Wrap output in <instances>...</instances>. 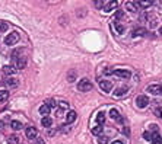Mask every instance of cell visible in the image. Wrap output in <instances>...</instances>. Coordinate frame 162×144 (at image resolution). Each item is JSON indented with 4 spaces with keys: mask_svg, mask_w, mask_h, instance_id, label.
<instances>
[{
    "mask_svg": "<svg viewBox=\"0 0 162 144\" xmlns=\"http://www.w3.org/2000/svg\"><path fill=\"white\" fill-rule=\"evenodd\" d=\"M131 35H133L134 38H136V37H148V31L143 29V28H136Z\"/></svg>",
    "mask_w": 162,
    "mask_h": 144,
    "instance_id": "30bf717a",
    "label": "cell"
},
{
    "mask_svg": "<svg viewBox=\"0 0 162 144\" xmlns=\"http://www.w3.org/2000/svg\"><path fill=\"white\" fill-rule=\"evenodd\" d=\"M123 10H117V13H115V19H121L123 18Z\"/></svg>",
    "mask_w": 162,
    "mask_h": 144,
    "instance_id": "836d02e7",
    "label": "cell"
},
{
    "mask_svg": "<svg viewBox=\"0 0 162 144\" xmlns=\"http://www.w3.org/2000/svg\"><path fill=\"white\" fill-rule=\"evenodd\" d=\"M112 74H115L117 77H121V79H129L130 76H131V73L129 70H126V68H118V70H114V73Z\"/></svg>",
    "mask_w": 162,
    "mask_h": 144,
    "instance_id": "5b68a950",
    "label": "cell"
},
{
    "mask_svg": "<svg viewBox=\"0 0 162 144\" xmlns=\"http://www.w3.org/2000/svg\"><path fill=\"white\" fill-rule=\"evenodd\" d=\"M161 2H162V0H161Z\"/></svg>",
    "mask_w": 162,
    "mask_h": 144,
    "instance_id": "f6af8a7d",
    "label": "cell"
},
{
    "mask_svg": "<svg viewBox=\"0 0 162 144\" xmlns=\"http://www.w3.org/2000/svg\"><path fill=\"white\" fill-rule=\"evenodd\" d=\"M9 98V92L7 90H0V102H5Z\"/></svg>",
    "mask_w": 162,
    "mask_h": 144,
    "instance_id": "44dd1931",
    "label": "cell"
},
{
    "mask_svg": "<svg viewBox=\"0 0 162 144\" xmlns=\"http://www.w3.org/2000/svg\"><path fill=\"white\" fill-rule=\"evenodd\" d=\"M95 6L98 9H102L104 7V2H102V0H95Z\"/></svg>",
    "mask_w": 162,
    "mask_h": 144,
    "instance_id": "4dcf8cb0",
    "label": "cell"
},
{
    "mask_svg": "<svg viewBox=\"0 0 162 144\" xmlns=\"http://www.w3.org/2000/svg\"><path fill=\"white\" fill-rule=\"evenodd\" d=\"M25 134H27V137H28V138H35V137H37V128H34V127H28V128H27V131H25Z\"/></svg>",
    "mask_w": 162,
    "mask_h": 144,
    "instance_id": "4fadbf2b",
    "label": "cell"
},
{
    "mask_svg": "<svg viewBox=\"0 0 162 144\" xmlns=\"http://www.w3.org/2000/svg\"><path fill=\"white\" fill-rule=\"evenodd\" d=\"M15 71H16V68H15L13 66H5V67H3V73H5V74H7V76L13 74Z\"/></svg>",
    "mask_w": 162,
    "mask_h": 144,
    "instance_id": "2e32d148",
    "label": "cell"
},
{
    "mask_svg": "<svg viewBox=\"0 0 162 144\" xmlns=\"http://www.w3.org/2000/svg\"><path fill=\"white\" fill-rule=\"evenodd\" d=\"M39 114L41 115H48L50 114V106L47 103H44L42 106H39Z\"/></svg>",
    "mask_w": 162,
    "mask_h": 144,
    "instance_id": "d6986e66",
    "label": "cell"
},
{
    "mask_svg": "<svg viewBox=\"0 0 162 144\" xmlns=\"http://www.w3.org/2000/svg\"><path fill=\"white\" fill-rule=\"evenodd\" d=\"M45 103H47L50 108H56V106H57V103H56V101H54V99H48Z\"/></svg>",
    "mask_w": 162,
    "mask_h": 144,
    "instance_id": "f1b7e54d",
    "label": "cell"
},
{
    "mask_svg": "<svg viewBox=\"0 0 162 144\" xmlns=\"http://www.w3.org/2000/svg\"><path fill=\"white\" fill-rule=\"evenodd\" d=\"M5 85L7 86V87H18V85H19V82L16 80V79H13V77H7L6 80H5Z\"/></svg>",
    "mask_w": 162,
    "mask_h": 144,
    "instance_id": "8fae6325",
    "label": "cell"
},
{
    "mask_svg": "<svg viewBox=\"0 0 162 144\" xmlns=\"http://www.w3.org/2000/svg\"><path fill=\"white\" fill-rule=\"evenodd\" d=\"M112 73H114V70H110V68L105 70V74H112Z\"/></svg>",
    "mask_w": 162,
    "mask_h": 144,
    "instance_id": "8d00e7d4",
    "label": "cell"
},
{
    "mask_svg": "<svg viewBox=\"0 0 162 144\" xmlns=\"http://www.w3.org/2000/svg\"><path fill=\"white\" fill-rule=\"evenodd\" d=\"M152 141H153V143H156V144H159V143L162 141V138H161V135H159L158 133H153V135H152Z\"/></svg>",
    "mask_w": 162,
    "mask_h": 144,
    "instance_id": "484cf974",
    "label": "cell"
},
{
    "mask_svg": "<svg viewBox=\"0 0 162 144\" xmlns=\"http://www.w3.org/2000/svg\"><path fill=\"white\" fill-rule=\"evenodd\" d=\"M98 141H99V144H108V138H107V137H104V135H102V137H99V140H98Z\"/></svg>",
    "mask_w": 162,
    "mask_h": 144,
    "instance_id": "d6a6232c",
    "label": "cell"
},
{
    "mask_svg": "<svg viewBox=\"0 0 162 144\" xmlns=\"http://www.w3.org/2000/svg\"><path fill=\"white\" fill-rule=\"evenodd\" d=\"M146 90L150 92L152 95H161L162 93V85H149Z\"/></svg>",
    "mask_w": 162,
    "mask_h": 144,
    "instance_id": "52a82bcc",
    "label": "cell"
},
{
    "mask_svg": "<svg viewBox=\"0 0 162 144\" xmlns=\"http://www.w3.org/2000/svg\"><path fill=\"white\" fill-rule=\"evenodd\" d=\"M97 122L101 124V125L105 122V114H104V112H99V114L97 115Z\"/></svg>",
    "mask_w": 162,
    "mask_h": 144,
    "instance_id": "7402d4cb",
    "label": "cell"
},
{
    "mask_svg": "<svg viewBox=\"0 0 162 144\" xmlns=\"http://www.w3.org/2000/svg\"><path fill=\"white\" fill-rule=\"evenodd\" d=\"M7 144H20V140H19V137H16V135H10V137L7 138Z\"/></svg>",
    "mask_w": 162,
    "mask_h": 144,
    "instance_id": "ffe728a7",
    "label": "cell"
},
{
    "mask_svg": "<svg viewBox=\"0 0 162 144\" xmlns=\"http://www.w3.org/2000/svg\"><path fill=\"white\" fill-rule=\"evenodd\" d=\"M153 114H155L158 118H162V109H161V108H155V109H153Z\"/></svg>",
    "mask_w": 162,
    "mask_h": 144,
    "instance_id": "f546056e",
    "label": "cell"
},
{
    "mask_svg": "<svg viewBox=\"0 0 162 144\" xmlns=\"http://www.w3.org/2000/svg\"><path fill=\"white\" fill-rule=\"evenodd\" d=\"M117 6H118V2H117V0H111V2H108L102 9H104L105 13H110V12H112L114 9H117Z\"/></svg>",
    "mask_w": 162,
    "mask_h": 144,
    "instance_id": "8992f818",
    "label": "cell"
},
{
    "mask_svg": "<svg viewBox=\"0 0 162 144\" xmlns=\"http://www.w3.org/2000/svg\"><path fill=\"white\" fill-rule=\"evenodd\" d=\"M18 41H19V34L18 32H12V34H9L5 38V44L6 45H15Z\"/></svg>",
    "mask_w": 162,
    "mask_h": 144,
    "instance_id": "277c9868",
    "label": "cell"
},
{
    "mask_svg": "<svg viewBox=\"0 0 162 144\" xmlns=\"http://www.w3.org/2000/svg\"><path fill=\"white\" fill-rule=\"evenodd\" d=\"M123 133H124L126 135H129V134H130V130H129V128H124V130H123Z\"/></svg>",
    "mask_w": 162,
    "mask_h": 144,
    "instance_id": "f35d334b",
    "label": "cell"
},
{
    "mask_svg": "<svg viewBox=\"0 0 162 144\" xmlns=\"http://www.w3.org/2000/svg\"><path fill=\"white\" fill-rule=\"evenodd\" d=\"M112 144H123V143H121V141H114Z\"/></svg>",
    "mask_w": 162,
    "mask_h": 144,
    "instance_id": "60d3db41",
    "label": "cell"
},
{
    "mask_svg": "<svg viewBox=\"0 0 162 144\" xmlns=\"http://www.w3.org/2000/svg\"><path fill=\"white\" fill-rule=\"evenodd\" d=\"M76 118H78V114H76L75 111H69L67 115H66V121H67V124H70V122L75 121Z\"/></svg>",
    "mask_w": 162,
    "mask_h": 144,
    "instance_id": "7c38bea8",
    "label": "cell"
},
{
    "mask_svg": "<svg viewBox=\"0 0 162 144\" xmlns=\"http://www.w3.org/2000/svg\"><path fill=\"white\" fill-rule=\"evenodd\" d=\"M9 29V25L6 22H0V32H6Z\"/></svg>",
    "mask_w": 162,
    "mask_h": 144,
    "instance_id": "4316f807",
    "label": "cell"
},
{
    "mask_svg": "<svg viewBox=\"0 0 162 144\" xmlns=\"http://www.w3.org/2000/svg\"><path fill=\"white\" fill-rule=\"evenodd\" d=\"M124 7H126V10H129V12H131V13L137 12V7H136V5H134V3H130V2H127V3L124 5Z\"/></svg>",
    "mask_w": 162,
    "mask_h": 144,
    "instance_id": "ac0fdd59",
    "label": "cell"
},
{
    "mask_svg": "<svg viewBox=\"0 0 162 144\" xmlns=\"http://www.w3.org/2000/svg\"><path fill=\"white\" fill-rule=\"evenodd\" d=\"M75 77H76V71H70V74H67L69 82H75Z\"/></svg>",
    "mask_w": 162,
    "mask_h": 144,
    "instance_id": "83f0119b",
    "label": "cell"
},
{
    "mask_svg": "<svg viewBox=\"0 0 162 144\" xmlns=\"http://www.w3.org/2000/svg\"><path fill=\"white\" fill-rule=\"evenodd\" d=\"M148 103H149V98H148L146 95H140V96H137V98H136L137 108H146Z\"/></svg>",
    "mask_w": 162,
    "mask_h": 144,
    "instance_id": "3957f363",
    "label": "cell"
},
{
    "mask_svg": "<svg viewBox=\"0 0 162 144\" xmlns=\"http://www.w3.org/2000/svg\"><path fill=\"white\" fill-rule=\"evenodd\" d=\"M99 87H101L102 92H110L112 89V83L108 82V80H101L99 82Z\"/></svg>",
    "mask_w": 162,
    "mask_h": 144,
    "instance_id": "ba28073f",
    "label": "cell"
},
{
    "mask_svg": "<svg viewBox=\"0 0 162 144\" xmlns=\"http://www.w3.org/2000/svg\"><path fill=\"white\" fill-rule=\"evenodd\" d=\"M2 130H3V122H0V133H2Z\"/></svg>",
    "mask_w": 162,
    "mask_h": 144,
    "instance_id": "ab89813d",
    "label": "cell"
},
{
    "mask_svg": "<svg viewBox=\"0 0 162 144\" xmlns=\"http://www.w3.org/2000/svg\"><path fill=\"white\" fill-rule=\"evenodd\" d=\"M159 34H162V26H161V28H159Z\"/></svg>",
    "mask_w": 162,
    "mask_h": 144,
    "instance_id": "b9f144b4",
    "label": "cell"
},
{
    "mask_svg": "<svg viewBox=\"0 0 162 144\" xmlns=\"http://www.w3.org/2000/svg\"><path fill=\"white\" fill-rule=\"evenodd\" d=\"M134 5L139 6V7H142V9H148L152 5V0H136Z\"/></svg>",
    "mask_w": 162,
    "mask_h": 144,
    "instance_id": "9c48e42d",
    "label": "cell"
},
{
    "mask_svg": "<svg viewBox=\"0 0 162 144\" xmlns=\"http://www.w3.org/2000/svg\"><path fill=\"white\" fill-rule=\"evenodd\" d=\"M102 130H104V127H101V124H98V127L92 128V134H95V135H99V134L102 133Z\"/></svg>",
    "mask_w": 162,
    "mask_h": 144,
    "instance_id": "603a6c76",
    "label": "cell"
},
{
    "mask_svg": "<svg viewBox=\"0 0 162 144\" xmlns=\"http://www.w3.org/2000/svg\"><path fill=\"white\" fill-rule=\"evenodd\" d=\"M41 124H42L45 128H48V127H51V124H53V119H51L50 116H44L42 121H41Z\"/></svg>",
    "mask_w": 162,
    "mask_h": 144,
    "instance_id": "e0dca14e",
    "label": "cell"
},
{
    "mask_svg": "<svg viewBox=\"0 0 162 144\" xmlns=\"http://www.w3.org/2000/svg\"><path fill=\"white\" fill-rule=\"evenodd\" d=\"M13 67L16 68V70H22V68H25L27 67V58L25 57H16V58H13Z\"/></svg>",
    "mask_w": 162,
    "mask_h": 144,
    "instance_id": "6da1fadb",
    "label": "cell"
},
{
    "mask_svg": "<svg viewBox=\"0 0 162 144\" xmlns=\"http://www.w3.org/2000/svg\"><path fill=\"white\" fill-rule=\"evenodd\" d=\"M143 138H145V140H148V141H150V140H152V134L146 131V133H143Z\"/></svg>",
    "mask_w": 162,
    "mask_h": 144,
    "instance_id": "1f68e13d",
    "label": "cell"
},
{
    "mask_svg": "<svg viewBox=\"0 0 162 144\" xmlns=\"http://www.w3.org/2000/svg\"><path fill=\"white\" fill-rule=\"evenodd\" d=\"M152 144H156V143H153V141H152Z\"/></svg>",
    "mask_w": 162,
    "mask_h": 144,
    "instance_id": "7bdbcfd3",
    "label": "cell"
},
{
    "mask_svg": "<svg viewBox=\"0 0 162 144\" xmlns=\"http://www.w3.org/2000/svg\"><path fill=\"white\" fill-rule=\"evenodd\" d=\"M115 31H117L118 34H123L124 32V26L121 25V23H118L117 20H115Z\"/></svg>",
    "mask_w": 162,
    "mask_h": 144,
    "instance_id": "cb8c5ba5",
    "label": "cell"
},
{
    "mask_svg": "<svg viewBox=\"0 0 162 144\" xmlns=\"http://www.w3.org/2000/svg\"><path fill=\"white\" fill-rule=\"evenodd\" d=\"M59 105H60V108H61V109H67V108H69V105H67V102H60Z\"/></svg>",
    "mask_w": 162,
    "mask_h": 144,
    "instance_id": "e575fe53",
    "label": "cell"
},
{
    "mask_svg": "<svg viewBox=\"0 0 162 144\" xmlns=\"http://www.w3.org/2000/svg\"><path fill=\"white\" fill-rule=\"evenodd\" d=\"M110 115H111V118H112V119H115V121L121 122V116H120V114H118V111H117V109H111V111H110Z\"/></svg>",
    "mask_w": 162,
    "mask_h": 144,
    "instance_id": "9a60e30c",
    "label": "cell"
},
{
    "mask_svg": "<svg viewBox=\"0 0 162 144\" xmlns=\"http://www.w3.org/2000/svg\"><path fill=\"white\" fill-rule=\"evenodd\" d=\"M37 144H45V141H44L42 138H38V140H37Z\"/></svg>",
    "mask_w": 162,
    "mask_h": 144,
    "instance_id": "74e56055",
    "label": "cell"
},
{
    "mask_svg": "<svg viewBox=\"0 0 162 144\" xmlns=\"http://www.w3.org/2000/svg\"><path fill=\"white\" fill-rule=\"evenodd\" d=\"M159 144H162V141H161V143H159Z\"/></svg>",
    "mask_w": 162,
    "mask_h": 144,
    "instance_id": "ee69618b",
    "label": "cell"
},
{
    "mask_svg": "<svg viewBox=\"0 0 162 144\" xmlns=\"http://www.w3.org/2000/svg\"><path fill=\"white\" fill-rule=\"evenodd\" d=\"M129 92V89L127 87H120V89H117L114 92V98H120V96H123V95H126Z\"/></svg>",
    "mask_w": 162,
    "mask_h": 144,
    "instance_id": "5bb4252c",
    "label": "cell"
},
{
    "mask_svg": "<svg viewBox=\"0 0 162 144\" xmlns=\"http://www.w3.org/2000/svg\"><path fill=\"white\" fill-rule=\"evenodd\" d=\"M150 130H152L153 133H158V125H155V124H152V125H150Z\"/></svg>",
    "mask_w": 162,
    "mask_h": 144,
    "instance_id": "d590c367",
    "label": "cell"
},
{
    "mask_svg": "<svg viewBox=\"0 0 162 144\" xmlns=\"http://www.w3.org/2000/svg\"><path fill=\"white\" fill-rule=\"evenodd\" d=\"M10 127H12L13 130H20V128H22V124H20L19 121H12V122H10Z\"/></svg>",
    "mask_w": 162,
    "mask_h": 144,
    "instance_id": "d4e9b609",
    "label": "cell"
},
{
    "mask_svg": "<svg viewBox=\"0 0 162 144\" xmlns=\"http://www.w3.org/2000/svg\"><path fill=\"white\" fill-rule=\"evenodd\" d=\"M78 89H79V92H89V90L92 89V83H91V80H88V79H82V80L79 82V85H78Z\"/></svg>",
    "mask_w": 162,
    "mask_h": 144,
    "instance_id": "7a4b0ae2",
    "label": "cell"
}]
</instances>
